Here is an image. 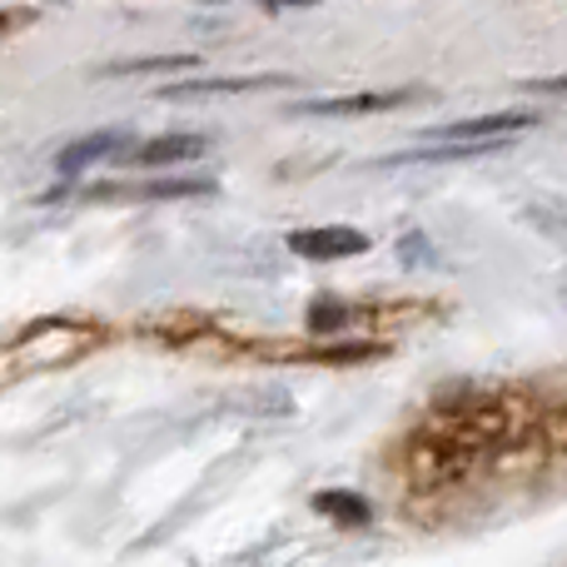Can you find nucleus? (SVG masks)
Wrapping results in <instances>:
<instances>
[{
  "label": "nucleus",
  "mask_w": 567,
  "mask_h": 567,
  "mask_svg": "<svg viewBox=\"0 0 567 567\" xmlns=\"http://www.w3.org/2000/svg\"><path fill=\"white\" fill-rule=\"evenodd\" d=\"M289 249L299 259H313V265H333V259H353L369 255V235L349 225H319V229H293Z\"/></svg>",
  "instance_id": "1"
},
{
  "label": "nucleus",
  "mask_w": 567,
  "mask_h": 567,
  "mask_svg": "<svg viewBox=\"0 0 567 567\" xmlns=\"http://www.w3.org/2000/svg\"><path fill=\"white\" fill-rule=\"evenodd\" d=\"M538 125L533 110H503V115H478V120H453V125L423 130V140H508Z\"/></svg>",
  "instance_id": "2"
},
{
  "label": "nucleus",
  "mask_w": 567,
  "mask_h": 567,
  "mask_svg": "<svg viewBox=\"0 0 567 567\" xmlns=\"http://www.w3.org/2000/svg\"><path fill=\"white\" fill-rule=\"evenodd\" d=\"M293 75H215V80H179L165 85L159 100H205V95H255V90H289Z\"/></svg>",
  "instance_id": "3"
},
{
  "label": "nucleus",
  "mask_w": 567,
  "mask_h": 567,
  "mask_svg": "<svg viewBox=\"0 0 567 567\" xmlns=\"http://www.w3.org/2000/svg\"><path fill=\"white\" fill-rule=\"evenodd\" d=\"M209 150L205 135H159V140H145V145H125L120 150V159H130V165H189V159H199Z\"/></svg>",
  "instance_id": "4"
},
{
  "label": "nucleus",
  "mask_w": 567,
  "mask_h": 567,
  "mask_svg": "<svg viewBox=\"0 0 567 567\" xmlns=\"http://www.w3.org/2000/svg\"><path fill=\"white\" fill-rule=\"evenodd\" d=\"M419 90H389V95H339V100H309L299 105V115H329V120H343V115H389V110L409 105Z\"/></svg>",
  "instance_id": "5"
},
{
  "label": "nucleus",
  "mask_w": 567,
  "mask_h": 567,
  "mask_svg": "<svg viewBox=\"0 0 567 567\" xmlns=\"http://www.w3.org/2000/svg\"><path fill=\"white\" fill-rule=\"evenodd\" d=\"M120 140H125V135H85V140H75V145H65V150H60V155H55V169H60V175H70V179H75L80 169H85V165H95V159L120 155V150H125V145H120Z\"/></svg>",
  "instance_id": "6"
},
{
  "label": "nucleus",
  "mask_w": 567,
  "mask_h": 567,
  "mask_svg": "<svg viewBox=\"0 0 567 567\" xmlns=\"http://www.w3.org/2000/svg\"><path fill=\"white\" fill-rule=\"evenodd\" d=\"M313 508L329 513V518H339V523H369V503H363L359 493H319Z\"/></svg>",
  "instance_id": "7"
},
{
  "label": "nucleus",
  "mask_w": 567,
  "mask_h": 567,
  "mask_svg": "<svg viewBox=\"0 0 567 567\" xmlns=\"http://www.w3.org/2000/svg\"><path fill=\"white\" fill-rule=\"evenodd\" d=\"M195 55H150V60H120L105 65V75H150V70H195Z\"/></svg>",
  "instance_id": "8"
},
{
  "label": "nucleus",
  "mask_w": 567,
  "mask_h": 567,
  "mask_svg": "<svg viewBox=\"0 0 567 567\" xmlns=\"http://www.w3.org/2000/svg\"><path fill=\"white\" fill-rule=\"evenodd\" d=\"M343 323H349V303H333V299L309 303V333L313 339H329V333H339Z\"/></svg>",
  "instance_id": "9"
},
{
  "label": "nucleus",
  "mask_w": 567,
  "mask_h": 567,
  "mask_svg": "<svg viewBox=\"0 0 567 567\" xmlns=\"http://www.w3.org/2000/svg\"><path fill=\"white\" fill-rule=\"evenodd\" d=\"M373 353H383L379 343H333V349H309V359L313 363H363Z\"/></svg>",
  "instance_id": "10"
},
{
  "label": "nucleus",
  "mask_w": 567,
  "mask_h": 567,
  "mask_svg": "<svg viewBox=\"0 0 567 567\" xmlns=\"http://www.w3.org/2000/svg\"><path fill=\"white\" fill-rule=\"evenodd\" d=\"M528 95H567V75H543V80H523Z\"/></svg>",
  "instance_id": "11"
},
{
  "label": "nucleus",
  "mask_w": 567,
  "mask_h": 567,
  "mask_svg": "<svg viewBox=\"0 0 567 567\" xmlns=\"http://www.w3.org/2000/svg\"><path fill=\"white\" fill-rule=\"evenodd\" d=\"M10 25H16V16H10V10H0V35H6Z\"/></svg>",
  "instance_id": "12"
},
{
  "label": "nucleus",
  "mask_w": 567,
  "mask_h": 567,
  "mask_svg": "<svg viewBox=\"0 0 567 567\" xmlns=\"http://www.w3.org/2000/svg\"><path fill=\"white\" fill-rule=\"evenodd\" d=\"M205 6H225V0H205Z\"/></svg>",
  "instance_id": "13"
}]
</instances>
